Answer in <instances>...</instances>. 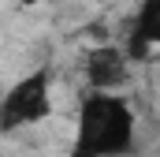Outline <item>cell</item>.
Instances as JSON below:
<instances>
[{
  "instance_id": "obj_1",
  "label": "cell",
  "mask_w": 160,
  "mask_h": 157,
  "mask_svg": "<svg viewBox=\"0 0 160 157\" xmlns=\"http://www.w3.org/2000/svg\"><path fill=\"white\" fill-rule=\"evenodd\" d=\"M138 146V112L127 94L89 90L75 116L71 157H130Z\"/></svg>"
},
{
  "instance_id": "obj_2",
  "label": "cell",
  "mask_w": 160,
  "mask_h": 157,
  "mask_svg": "<svg viewBox=\"0 0 160 157\" xmlns=\"http://www.w3.org/2000/svg\"><path fill=\"white\" fill-rule=\"evenodd\" d=\"M52 112H56L52 68H34L15 82H8V90L0 94V135H19V131L41 127Z\"/></svg>"
},
{
  "instance_id": "obj_3",
  "label": "cell",
  "mask_w": 160,
  "mask_h": 157,
  "mask_svg": "<svg viewBox=\"0 0 160 157\" xmlns=\"http://www.w3.org/2000/svg\"><path fill=\"white\" fill-rule=\"evenodd\" d=\"M123 52H127L130 64H142L153 52H160V0H138V8L130 15L127 41H123Z\"/></svg>"
},
{
  "instance_id": "obj_4",
  "label": "cell",
  "mask_w": 160,
  "mask_h": 157,
  "mask_svg": "<svg viewBox=\"0 0 160 157\" xmlns=\"http://www.w3.org/2000/svg\"><path fill=\"white\" fill-rule=\"evenodd\" d=\"M130 60L123 49L112 45H101V49H89L86 56V82L89 90H101V94H123V86L130 82Z\"/></svg>"
},
{
  "instance_id": "obj_5",
  "label": "cell",
  "mask_w": 160,
  "mask_h": 157,
  "mask_svg": "<svg viewBox=\"0 0 160 157\" xmlns=\"http://www.w3.org/2000/svg\"><path fill=\"white\" fill-rule=\"evenodd\" d=\"M19 4H22V8H38L41 0H19Z\"/></svg>"
}]
</instances>
